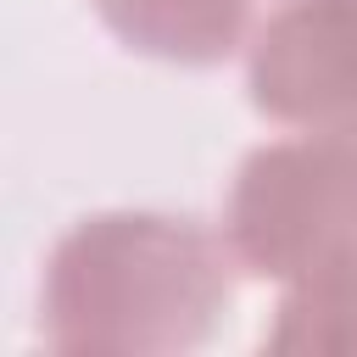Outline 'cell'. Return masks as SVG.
I'll return each mask as SVG.
<instances>
[{
    "mask_svg": "<svg viewBox=\"0 0 357 357\" xmlns=\"http://www.w3.org/2000/svg\"><path fill=\"white\" fill-rule=\"evenodd\" d=\"M106 39L139 61L212 73L245 56L257 33V0H84Z\"/></svg>",
    "mask_w": 357,
    "mask_h": 357,
    "instance_id": "277c9868",
    "label": "cell"
},
{
    "mask_svg": "<svg viewBox=\"0 0 357 357\" xmlns=\"http://www.w3.org/2000/svg\"><path fill=\"white\" fill-rule=\"evenodd\" d=\"M273 357H357V257L312 268L279 284L273 318L262 324Z\"/></svg>",
    "mask_w": 357,
    "mask_h": 357,
    "instance_id": "5b68a950",
    "label": "cell"
},
{
    "mask_svg": "<svg viewBox=\"0 0 357 357\" xmlns=\"http://www.w3.org/2000/svg\"><path fill=\"white\" fill-rule=\"evenodd\" d=\"M218 229L240 273L262 284L357 257V134L284 128L251 145L229 173Z\"/></svg>",
    "mask_w": 357,
    "mask_h": 357,
    "instance_id": "7a4b0ae2",
    "label": "cell"
},
{
    "mask_svg": "<svg viewBox=\"0 0 357 357\" xmlns=\"http://www.w3.org/2000/svg\"><path fill=\"white\" fill-rule=\"evenodd\" d=\"M240 67L262 123L357 134V0H279Z\"/></svg>",
    "mask_w": 357,
    "mask_h": 357,
    "instance_id": "3957f363",
    "label": "cell"
},
{
    "mask_svg": "<svg viewBox=\"0 0 357 357\" xmlns=\"http://www.w3.org/2000/svg\"><path fill=\"white\" fill-rule=\"evenodd\" d=\"M218 223L162 206H100L73 218L39 268V346L61 357H190L240 284Z\"/></svg>",
    "mask_w": 357,
    "mask_h": 357,
    "instance_id": "6da1fadb",
    "label": "cell"
}]
</instances>
